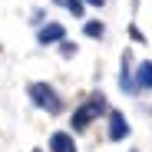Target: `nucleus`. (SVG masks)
I'll return each instance as SVG.
<instances>
[{"mask_svg": "<svg viewBox=\"0 0 152 152\" xmlns=\"http://www.w3.org/2000/svg\"><path fill=\"white\" fill-rule=\"evenodd\" d=\"M99 113H106V96H103V93H93L86 103L73 113V129H86V126H89Z\"/></svg>", "mask_w": 152, "mask_h": 152, "instance_id": "f257e3e1", "label": "nucleus"}, {"mask_svg": "<svg viewBox=\"0 0 152 152\" xmlns=\"http://www.w3.org/2000/svg\"><path fill=\"white\" fill-rule=\"evenodd\" d=\"M30 99H33L40 109H46V113H60V109H63L60 93L50 86V83H33V86H30Z\"/></svg>", "mask_w": 152, "mask_h": 152, "instance_id": "f03ea898", "label": "nucleus"}, {"mask_svg": "<svg viewBox=\"0 0 152 152\" xmlns=\"http://www.w3.org/2000/svg\"><path fill=\"white\" fill-rule=\"evenodd\" d=\"M126 136H129V122H126V116H122L119 109H109V139L119 142V139H126Z\"/></svg>", "mask_w": 152, "mask_h": 152, "instance_id": "7ed1b4c3", "label": "nucleus"}, {"mask_svg": "<svg viewBox=\"0 0 152 152\" xmlns=\"http://www.w3.org/2000/svg\"><path fill=\"white\" fill-rule=\"evenodd\" d=\"M63 37H66L63 23H46V27L37 30V40H40L43 46H46V43H63Z\"/></svg>", "mask_w": 152, "mask_h": 152, "instance_id": "20e7f679", "label": "nucleus"}, {"mask_svg": "<svg viewBox=\"0 0 152 152\" xmlns=\"http://www.w3.org/2000/svg\"><path fill=\"white\" fill-rule=\"evenodd\" d=\"M132 86H136V93H142V89H152V60H142V63H139Z\"/></svg>", "mask_w": 152, "mask_h": 152, "instance_id": "39448f33", "label": "nucleus"}, {"mask_svg": "<svg viewBox=\"0 0 152 152\" xmlns=\"http://www.w3.org/2000/svg\"><path fill=\"white\" fill-rule=\"evenodd\" d=\"M50 152H76V139L69 132H53L50 136Z\"/></svg>", "mask_w": 152, "mask_h": 152, "instance_id": "423d86ee", "label": "nucleus"}, {"mask_svg": "<svg viewBox=\"0 0 152 152\" xmlns=\"http://www.w3.org/2000/svg\"><path fill=\"white\" fill-rule=\"evenodd\" d=\"M119 86L126 89V93H136V86H132V73H129V63L122 60V76H119Z\"/></svg>", "mask_w": 152, "mask_h": 152, "instance_id": "0eeeda50", "label": "nucleus"}, {"mask_svg": "<svg viewBox=\"0 0 152 152\" xmlns=\"http://www.w3.org/2000/svg\"><path fill=\"white\" fill-rule=\"evenodd\" d=\"M83 33H86V37H93V40H96V37H103V23H96V20H89L86 27H83Z\"/></svg>", "mask_w": 152, "mask_h": 152, "instance_id": "6e6552de", "label": "nucleus"}, {"mask_svg": "<svg viewBox=\"0 0 152 152\" xmlns=\"http://www.w3.org/2000/svg\"><path fill=\"white\" fill-rule=\"evenodd\" d=\"M63 4L69 7V13H73V17H83V0H63Z\"/></svg>", "mask_w": 152, "mask_h": 152, "instance_id": "1a4fd4ad", "label": "nucleus"}, {"mask_svg": "<svg viewBox=\"0 0 152 152\" xmlns=\"http://www.w3.org/2000/svg\"><path fill=\"white\" fill-rule=\"evenodd\" d=\"M86 4H96V7H103V4H106V0H86Z\"/></svg>", "mask_w": 152, "mask_h": 152, "instance_id": "9d476101", "label": "nucleus"}]
</instances>
